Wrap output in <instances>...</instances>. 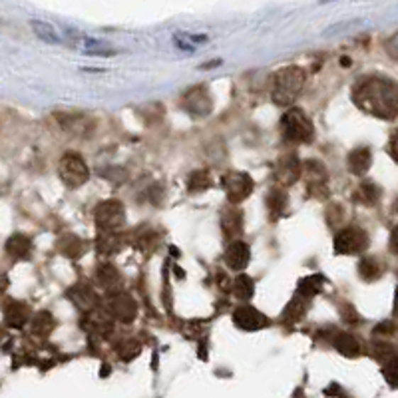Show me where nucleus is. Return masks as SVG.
<instances>
[{
	"label": "nucleus",
	"mask_w": 398,
	"mask_h": 398,
	"mask_svg": "<svg viewBox=\"0 0 398 398\" xmlns=\"http://www.w3.org/2000/svg\"><path fill=\"white\" fill-rule=\"evenodd\" d=\"M70 295H72V299H74V303H76L78 306H82V309H90V306H92V301H94L92 291L82 289V285L76 287Z\"/></svg>",
	"instance_id": "30"
},
{
	"label": "nucleus",
	"mask_w": 398,
	"mask_h": 398,
	"mask_svg": "<svg viewBox=\"0 0 398 398\" xmlns=\"http://www.w3.org/2000/svg\"><path fill=\"white\" fill-rule=\"evenodd\" d=\"M382 375L387 378V382L392 388H398V357L390 358L385 368H382Z\"/></svg>",
	"instance_id": "31"
},
{
	"label": "nucleus",
	"mask_w": 398,
	"mask_h": 398,
	"mask_svg": "<svg viewBox=\"0 0 398 398\" xmlns=\"http://www.w3.org/2000/svg\"><path fill=\"white\" fill-rule=\"evenodd\" d=\"M303 303H305V301H301V295H299V299H295L291 305L287 306V311H285L287 321H299L301 316L305 315L306 305H303Z\"/></svg>",
	"instance_id": "32"
},
{
	"label": "nucleus",
	"mask_w": 398,
	"mask_h": 398,
	"mask_svg": "<svg viewBox=\"0 0 398 398\" xmlns=\"http://www.w3.org/2000/svg\"><path fill=\"white\" fill-rule=\"evenodd\" d=\"M233 323L243 331H259L267 325V316L253 306H239L233 313Z\"/></svg>",
	"instance_id": "9"
},
{
	"label": "nucleus",
	"mask_w": 398,
	"mask_h": 398,
	"mask_svg": "<svg viewBox=\"0 0 398 398\" xmlns=\"http://www.w3.org/2000/svg\"><path fill=\"white\" fill-rule=\"evenodd\" d=\"M108 313L123 323H132L138 315V305L132 297L126 293H112L108 297Z\"/></svg>",
	"instance_id": "8"
},
{
	"label": "nucleus",
	"mask_w": 398,
	"mask_h": 398,
	"mask_svg": "<svg viewBox=\"0 0 398 398\" xmlns=\"http://www.w3.org/2000/svg\"><path fill=\"white\" fill-rule=\"evenodd\" d=\"M387 50H388V54L392 56V58H397V60H398V34H397V36H392V38L388 40Z\"/></svg>",
	"instance_id": "33"
},
{
	"label": "nucleus",
	"mask_w": 398,
	"mask_h": 398,
	"mask_svg": "<svg viewBox=\"0 0 398 398\" xmlns=\"http://www.w3.org/2000/svg\"><path fill=\"white\" fill-rule=\"evenodd\" d=\"M249 259H251V249L239 239H233L225 251V263L233 271H243L249 265Z\"/></svg>",
	"instance_id": "10"
},
{
	"label": "nucleus",
	"mask_w": 398,
	"mask_h": 398,
	"mask_svg": "<svg viewBox=\"0 0 398 398\" xmlns=\"http://www.w3.org/2000/svg\"><path fill=\"white\" fill-rule=\"evenodd\" d=\"M32 31L34 34L40 38V40L48 42V44H62V36L56 32V28L48 24V22H42V21H32Z\"/></svg>",
	"instance_id": "21"
},
{
	"label": "nucleus",
	"mask_w": 398,
	"mask_h": 398,
	"mask_svg": "<svg viewBox=\"0 0 398 398\" xmlns=\"http://www.w3.org/2000/svg\"><path fill=\"white\" fill-rule=\"evenodd\" d=\"M60 251L66 257H80L84 251V243L78 237H66L60 245Z\"/></svg>",
	"instance_id": "27"
},
{
	"label": "nucleus",
	"mask_w": 398,
	"mask_h": 398,
	"mask_svg": "<svg viewBox=\"0 0 398 398\" xmlns=\"http://www.w3.org/2000/svg\"><path fill=\"white\" fill-rule=\"evenodd\" d=\"M325 285V279L323 275H309L305 279H301L299 281V289H297V293L303 297V299H311V297H315L321 293V289Z\"/></svg>",
	"instance_id": "19"
},
{
	"label": "nucleus",
	"mask_w": 398,
	"mask_h": 398,
	"mask_svg": "<svg viewBox=\"0 0 398 398\" xmlns=\"http://www.w3.org/2000/svg\"><path fill=\"white\" fill-rule=\"evenodd\" d=\"M301 174L306 177V184H309V189H325L327 185V170L323 167V164H319L315 160L306 162L303 165V172Z\"/></svg>",
	"instance_id": "14"
},
{
	"label": "nucleus",
	"mask_w": 398,
	"mask_h": 398,
	"mask_svg": "<svg viewBox=\"0 0 398 398\" xmlns=\"http://www.w3.org/2000/svg\"><path fill=\"white\" fill-rule=\"evenodd\" d=\"M211 185H214V179H211L209 172H205V170L204 172H195V174L189 175V179H187V187H189L192 194L207 192Z\"/></svg>",
	"instance_id": "24"
},
{
	"label": "nucleus",
	"mask_w": 398,
	"mask_h": 398,
	"mask_svg": "<svg viewBox=\"0 0 398 398\" xmlns=\"http://www.w3.org/2000/svg\"><path fill=\"white\" fill-rule=\"evenodd\" d=\"M301 172L303 170H301V164H299V157L295 153H289V155L279 160L275 177L281 185H293L299 179Z\"/></svg>",
	"instance_id": "11"
},
{
	"label": "nucleus",
	"mask_w": 398,
	"mask_h": 398,
	"mask_svg": "<svg viewBox=\"0 0 398 398\" xmlns=\"http://www.w3.org/2000/svg\"><path fill=\"white\" fill-rule=\"evenodd\" d=\"M333 345L337 348L341 355H345V357H350L355 358L360 355V345H358V341L353 335H348V333H338L335 341H333Z\"/></svg>",
	"instance_id": "18"
},
{
	"label": "nucleus",
	"mask_w": 398,
	"mask_h": 398,
	"mask_svg": "<svg viewBox=\"0 0 398 398\" xmlns=\"http://www.w3.org/2000/svg\"><path fill=\"white\" fill-rule=\"evenodd\" d=\"M353 100L363 112L380 120H394L398 116V84L388 78H365L355 86Z\"/></svg>",
	"instance_id": "1"
},
{
	"label": "nucleus",
	"mask_w": 398,
	"mask_h": 398,
	"mask_svg": "<svg viewBox=\"0 0 398 398\" xmlns=\"http://www.w3.org/2000/svg\"><path fill=\"white\" fill-rule=\"evenodd\" d=\"M281 128H283V138L291 143H309L315 136L313 122L299 108L285 112V116L281 118Z\"/></svg>",
	"instance_id": "3"
},
{
	"label": "nucleus",
	"mask_w": 398,
	"mask_h": 398,
	"mask_svg": "<svg viewBox=\"0 0 398 398\" xmlns=\"http://www.w3.org/2000/svg\"><path fill=\"white\" fill-rule=\"evenodd\" d=\"M358 275L365 281H377L378 277L382 275V267L375 257H365L358 265Z\"/></svg>",
	"instance_id": "23"
},
{
	"label": "nucleus",
	"mask_w": 398,
	"mask_h": 398,
	"mask_svg": "<svg viewBox=\"0 0 398 398\" xmlns=\"http://www.w3.org/2000/svg\"><path fill=\"white\" fill-rule=\"evenodd\" d=\"M378 197H380V189L375 184H363L358 187V199L365 201V204H377Z\"/></svg>",
	"instance_id": "29"
},
{
	"label": "nucleus",
	"mask_w": 398,
	"mask_h": 398,
	"mask_svg": "<svg viewBox=\"0 0 398 398\" xmlns=\"http://www.w3.org/2000/svg\"><path fill=\"white\" fill-rule=\"evenodd\" d=\"M287 201H289V197L283 189H273L269 197H267V207L271 209V214L273 215H281L285 211L287 207Z\"/></svg>",
	"instance_id": "26"
},
{
	"label": "nucleus",
	"mask_w": 398,
	"mask_h": 398,
	"mask_svg": "<svg viewBox=\"0 0 398 398\" xmlns=\"http://www.w3.org/2000/svg\"><path fill=\"white\" fill-rule=\"evenodd\" d=\"M394 315H398V289L397 293H394Z\"/></svg>",
	"instance_id": "36"
},
{
	"label": "nucleus",
	"mask_w": 398,
	"mask_h": 398,
	"mask_svg": "<svg viewBox=\"0 0 398 398\" xmlns=\"http://www.w3.org/2000/svg\"><path fill=\"white\" fill-rule=\"evenodd\" d=\"M372 164V153L368 148H357L348 153V170L355 175H365Z\"/></svg>",
	"instance_id": "15"
},
{
	"label": "nucleus",
	"mask_w": 398,
	"mask_h": 398,
	"mask_svg": "<svg viewBox=\"0 0 398 398\" xmlns=\"http://www.w3.org/2000/svg\"><path fill=\"white\" fill-rule=\"evenodd\" d=\"M94 219L98 227L102 231H108V233H114L118 229H122L126 225V209H123L122 201L118 199H108V201H102V204L96 207V214H94Z\"/></svg>",
	"instance_id": "5"
},
{
	"label": "nucleus",
	"mask_w": 398,
	"mask_h": 398,
	"mask_svg": "<svg viewBox=\"0 0 398 398\" xmlns=\"http://www.w3.org/2000/svg\"><path fill=\"white\" fill-rule=\"evenodd\" d=\"M368 235L358 227H345L335 237V253L337 255H357L367 251Z\"/></svg>",
	"instance_id": "6"
},
{
	"label": "nucleus",
	"mask_w": 398,
	"mask_h": 398,
	"mask_svg": "<svg viewBox=\"0 0 398 398\" xmlns=\"http://www.w3.org/2000/svg\"><path fill=\"white\" fill-rule=\"evenodd\" d=\"M54 327H56V321L46 311H42L32 319V335H36V337H48Z\"/></svg>",
	"instance_id": "20"
},
{
	"label": "nucleus",
	"mask_w": 398,
	"mask_h": 398,
	"mask_svg": "<svg viewBox=\"0 0 398 398\" xmlns=\"http://www.w3.org/2000/svg\"><path fill=\"white\" fill-rule=\"evenodd\" d=\"M98 281H100L106 289H110V291H116L118 287L122 285V277L118 273V269L112 265L100 267V271H98Z\"/></svg>",
	"instance_id": "22"
},
{
	"label": "nucleus",
	"mask_w": 398,
	"mask_h": 398,
	"mask_svg": "<svg viewBox=\"0 0 398 398\" xmlns=\"http://www.w3.org/2000/svg\"><path fill=\"white\" fill-rule=\"evenodd\" d=\"M32 251V241L26 235H12L6 241V253L14 259H26Z\"/></svg>",
	"instance_id": "17"
},
{
	"label": "nucleus",
	"mask_w": 398,
	"mask_h": 398,
	"mask_svg": "<svg viewBox=\"0 0 398 398\" xmlns=\"http://www.w3.org/2000/svg\"><path fill=\"white\" fill-rule=\"evenodd\" d=\"M120 249V241H118V237H114V235H102L100 239H98V251L102 253V255H112L114 251H118Z\"/></svg>",
	"instance_id": "28"
},
{
	"label": "nucleus",
	"mask_w": 398,
	"mask_h": 398,
	"mask_svg": "<svg viewBox=\"0 0 398 398\" xmlns=\"http://www.w3.org/2000/svg\"><path fill=\"white\" fill-rule=\"evenodd\" d=\"M305 88V72L299 66H287L273 76L271 96L277 106H291Z\"/></svg>",
	"instance_id": "2"
},
{
	"label": "nucleus",
	"mask_w": 398,
	"mask_h": 398,
	"mask_svg": "<svg viewBox=\"0 0 398 398\" xmlns=\"http://www.w3.org/2000/svg\"><path fill=\"white\" fill-rule=\"evenodd\" d=\"M184 106L189 110V112L194 114V116H207V114L211 112V98H209V94L205 88H194V90H189V92L185 94L184 98Z\"/></svg>",
	"instance_id": "12"
},
{
	"label": "nucleus",
	"mask_w": 398,
	"mask_h": 398,
	"mask_svg": "<svg viewBox=\"0 0 398 398\" xmlns=\"http://www.w3.org/2000/svg\"><path fill=\"white\" fill-rule=\"evenodd\" d=\"M221 229L227 239H239V235L243 231V215L237 207H229L221 214Z\"/></svg>",
	"instance_id": "13"
},
{
	"label": "nucleus",
	"mask_w": 398,
	"mask_h": 398,
	"mask_svg": "<svg viewBox=\"0 0 398 398\" xmlns=\"http://www.w3.org/2000/svg\"><path fill=\"white\" fill-rule=\"evenodd\" d=\"M390 249H392V253H397L398 255V227L392 231V235H390Z\"/></svg>",
	"instance_id": "34"
},
{
	"label": "nucleus",
	"mask_w": 398,
	"mask_h": 398,
	"mask_svg": "<svg viewBox=\"0 0 398 398\" xmlns=\"http://www.w3.org/2000/svg\"><path fill=\"white\" fill-rule=\"evenodd\" d=\"M58 174L68 187H80L90 179L88 165L84 162L82 155L76 152H68L62 155L60 164H58Z\"/></svg>",
	"instance_id": "4"
},
{
	"label": "nucleus",
	"mask_w": 398,
	"mask_h": 398,
	"mask_svg": "<svg viewBox=\"0 0 398 398\" xmlns=\"http://www.w3.org/2000/svg\"><path fill=\"white\" fill-rule=\"evenodd\" d=\"M4 315H6V323L11 325V327H16L21 328L26 321H28V315H31V311H28V306L24 305V303H18V301H11L6 309H4Z\"/></svg>",
	"instance_id": "16"
},
{
	"label": "nucleus",
	"mask_w": 398,
	"mask_h": 398,
	"mask_svg": "<svg viewBox=\"0 0 398 398\" xmlns=\"http://www.w3.org/2000/svg\"><path fill=\"white\" fill-rule=\"evenodd\" d=\"M390 153H392V157L398 162V133L392 138V142H390Z\"/></svg>",
	"instance_id": "35"
},
{
	"label": "nucleus",
	"mask_w": 398,
	"mask_h": 398,
	"mask_svg": "<svg viewBox=\"0 0 398 398\" xmlns=\"http://www.w3.org/2000/svg\"><path fill=\"white\" fill-rule=\"evenodd\" d=\"M225 195L231 204H241L249 195L253 194V179L243 172H229L221 179Z\"/></svg>",
	"instance_id": "7"
},
{
	"label": "nucleus",
	"mask_w": 398,
	"mask_h": 398,
	"mask_svg": "<svg viewBox=\"0 0 398 398\" xmlns=\"http://www.w3.org/2000/svg\"><path fill=\"white\" fill-rule=\"evenodd\" d=\"M253 291H255V283H253V279L247 275H239L235 279L233 283V293L241 301H247V299H251L253 297Z\"/></svg>",
	"instance_id": "25"
}]
</instances>
